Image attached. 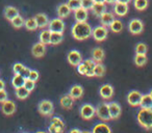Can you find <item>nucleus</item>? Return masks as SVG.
I'll return each mask as SVG.
<instances>
[{"label":"nucleus","instance_id":"nucleus-1","mask_svg":"<svg viewBox=\"0 0 152 133\" xmlns=\"http://www.w3.org/2000/svg\"><path fill=\"white\" fill-rule=\"evenodd\" d=\"M92 26L87 22H76L72 26L71 33L77 41H85L92 36Z\"/></svg>","mask_w":152,"mask_h":133},{"label":"nucleus","instance_id":"nucleus-2","mask_svg":"<svg viewBox=\"0 0 152 133\" xmlns=\"http://www.w3.org/2000/svg\"><path fill=\"white\" fill-rule=\"evenodd\" d=\"M137 122L143 128L152 129V108H142L137 113Z\"/></svg>","mask_w":152,"mask_h":133},{"label":"nucleus","instance_id":"nucleus-3","mask_svg":"<svg viewBox=\"0 0 152 133\" xmlns=\"http://www.w3.org/2000/svg\"><path fill=\"white\" fill-rule=\"evenodd\" d=\"M96 114L97 116L103 122H107L110 120V109H108V104L107 103H100L99 105L96 107Z\"/></svg>","mask_w":152,"mask_h":133},{"label":"nucleus","instance_id":"nucleus-4","mask_svg":"<svg viewBox=\"0 0 152 133\" xmlns=\"http://www.w3.org/2000/svg\"><path fill=\"white\" fill-rule=\"evenodd\" d=\"M79 113H80V116L83 120H91L96 114V108L92 104L86 103L80 107Z\"/></svg>","mask_w":152,"mask_h":133},{"label":"nucleus","instance_id":"nucleus-5","mask_svg":"<svg viewBox=\"0 0 152 133\" xmlns=\"http://www.w3.org/2000/svg\"><path fill=\"white\" fill-rule=\"evenodd\" d=\"M38 109H39V112L43 116H49L53 113V103L49 100H43L39 103V106H38Z\"/></svg>","mask_w":152,"mask_h":133},{"label":"nucleus","instance_id":"nucleus-6","mask_svg":"<svg viewBox=\"0 0 152 133\" xmlns=\"http://www.w3.org/2000/svg\"><path fill=\"white\" fill-rule=\"evenodd\" d=\"M108 30L106 28V26H98L95 29H93L92 31V36H93L94 40L97 41V42H102L107 38Z\"/></svg>","mask_w":152,"mask_h":133},{"label":"nucleus","instance_id":"nucleus-7","mask_svg":"<svg viewBox=\"0 0 152 133\" xmlns=\"http://www.w3.org/2000/svg\"><path fill=\"white\" fill-rule=\"evenodd\" d=\"M48 28L51 32H61L63 33L65 30V23L61 18H56V19L49 21Z\"/></svg>","mask_w":152,"mask_h":133},{"label":"nucleus","instance_id":"nucleus-8","mask_svg":"<svg viewBox=\"0 0 152 133\" xmlns=\"http://www.w3.org/2000/svg\"><path fill=\"white\" fill-rule=\"evenodd\" d=\"M128 29L132 34H141L144 30V24L142 20L132 19L128 24Z\"/></svg>","mask_w":152,"mask_h":133},{"label":"nucleus","instance_id":"nucleus-9","mask_svg":"<svg viewBox=\"0 0 152 133\" xmlns=\"http://www.w3.org/2000/svg\"><path fill=\"white\" fill-rule=\"evenodd\" d=\"M67 59H68V63H69L70 65L76 67V65H79V63L83 61V56H81V54H80V52H79V51L72 50V51H70V52L68 53Z\"/></svg>","mask_w":152,"mask_h":133},{"label":"nucleus","instance_id":"nucleus-10","mask_svg":"<svg viewBox=\"0 0 152 133\" xmlns=\"http://www.w3.org/2000/svg\"><path fill=\"white\" fill-rule=\"evenodd\" d=\"M141 99H142V94L139 91L129 92L128 96H127V102H128L129 105L133 106V107H137V106L140 105Z\"/></svg>","mask_w":152,"mask_h":133},{"label":"nucleus","instance_id":"nucleus-11","mask_svg":"<svg viewBox=\"0 0 152 133\" xmlns=\"http://www.w3.org/2000/svg\"><path fill=\"white\" fill-rule=\"evenodd\" d=\"M1 111L5 116H13L16 112V104L13 101H11V100H7V101L2 102Z\"/></svg>","mask_w":152,"mask_h":133},{"label":"nucleus","instance_id":"nucleus-12","mask_svg":"<svg viewBox=\"0 0 152 133\" xmlns=\"http://www.w3.org/2000/svg\"><path fill=\"white\" fill-rule=\"evenodd\" d=\"M31 53L34 57L37 58H41L45 55L46 53V45L42 44V43H37L32 46L31 48Z\"/></svg>","mask_w":152,"mask_h":133},{"label":"nucleus","instance_id":"nucleus-13","mask_svg":"<svg viewBox=\"0 0 152 133\" xmlns=\"http://www.w3.org/2000/svg\"><path fill=\"white\" fill-rule=\"evenodd\" d=\"M114 12L119 17H124V16H126L127 13H128V4L117 1L114 4Z\"/></svg>","mask_w":152,"mask_h":133},{"label":"nucleus","instance_id":"nucleus-14","mask_svg":"<svg viewBox=\"0 0 152 133\" xmlns=\"http://www.w3.org/2000/svg\"><path fill=\"white\" fill-rule=\"evenodd\" d=\"M107 104H108V109H110V118H113V120L118 118L121 114V106L117 102H110V103Z\"/></svg>","mask_w":152,"mask_h":133},{"label":"nucleus","instance_id":"nucleus-15","mask_svg":"<svg viewBox=\"0 0 152 133\" xmlns=\"http://www.w3.org/2000/svg\"><path fill=\"white\" fill-rule=\"evenodd\" d=\"M34 18L37 22L38 28H42V29H44L46 26H48L49 20H48L47 15H45V14H43V13H39V14H37Z\"/></svg>","mask_w":152,"mask_h":133},{"label":"nucleus","instance_id":"nucleus-16","mask_svg":"<svg viewBox=\"0 0 152 133\" xmlns=\"http://www.w3.org/2000/svg\"><path fill=\"white\" fill-rule=\"evenodd\" d=\"M99 94L101 96V98H103V99H110L114 95V87L110 84H104L100 87Z\"/></svg>","mask_w":152,"mask_h":133},{"label":"nucleus","instance_id":"nucleus-17","mask_svg":"<svg viewBox=\"0 0 152 133\" xmlns=\"http://www.w3.org/2000/svg\"><path fill=\"white\" fill-rule=\"evenodd\" d=\"M88 16H89L88 11L83 7H79L74 11V18H75L76 22H87Z\"/></svg>","mask_w":152,"mask_h":133},{"label":"nucleus","instance_id":"nucleus-18","mask_svg":"<svg viewBox=\"0 0 152 133\" xmlns=\"http://www.w3.org/2000/svg\"><path fill=\"white\" fill-rule=\"evenodd\" d=\"M83 63L86 68V76L93 77L94 70H95V67H96V61H94L93 59H86Z\"/></svg>","mask_w":152,"mask_h":133},{"label":"nucleus","instance_id":"nucleus-19","mask_svg":"<svg viewBox=\"0 0 152 133\" xmlns=\"http://www.w3.org/2000/svg\"><path fill=\"white\" fill-rule=\"evenodd\" d=\"M56 13H57L58 18L64 19V18L69 17L70 14H71V9H70V7L67 5V3H61V4H59L58 7H57Z\"/></svg>","mask_w":152,"mask_h":133},{"label":"nucleus","instance_id":"nucleus-20","mask_svg":"<svg viewBox=\"0 0 152 133\" xmlns=\"http://www.w3.org/2000/svg\"><path fill=\"white\" fill-rule=\"evenodd\" d=\"M69 95L73 98L74 100L75 99H80L83 95V87L81 85L75 84L70 89Z\"/></svg>","mask_w":152,"mask_h":133},{"label":"nucleus","instance_id":"nucleus-21","mask_svg":"<svg viewBox=\"0 0 152 133\" xmlns=\"http://www.w3.org/2000/svg\"><path fill=\"white\" fill-rule=\"evenodd\" d=\"M4 17L7 18L9 21H12L15 17H17L19 15V11L18 9H16L15 7H12V5H9V7H5L4 9Z\"/></svg>","mask_w":152,"mask_h":133},{"label":"nucleus","instance_id":"nucleus-22","mask_svg":"<svg viewBox=\"0 0 152 133\" xmlns=\"http://www.w3.org/2000/svg\"><path fill=\"white\" fill-rule=\"evenodd\" d=\"M115 20L114 14L110 13V12H104L101 16H100V21L103 26H110Z\"/></svg>","mask_w":152,"mask_h":133},{"label":"nucleus","instance_id":"nucleus-23","mask_svg":"<svg viewBox=\"0 0 152 133\" xmlns=\"http://www.w3.org/2000/svg\"><path fill=\"white\" fill-rule=\"evenodd\" d=\"M104 51L102 48H99V47H97V48L93 49V51H92V59H93L94 61H96V63H101L102 60H103L104 58Z\"/></svg>","mask_w":152,"mask_h":133},{"label":"nucleus","instance_id":"nucleus-24","mask_svg":"<svg viewBox=\"0 0 152 133\" xmlns=\"http://www.w3.org/2000/svg\"><path fill=\"white\" fill-rule=\"evenodd\" d=\"M92 133H112L110 126L105 123H98L92 130Z\"/></svg>","mask_w":152,"mask_h":133},{"label":"nucleus","instance_id":"nucleus-25","mask_svg":"<svg viewBox=\"0 0 152 133\" xmlns=\"http://www.w3.org/2000/svg\"><path fill=\"white\" fill-rule=\"evenodd\" d=\"M74 104V99L70 95H65L61 98V105L65 109H70Z\"/></svg>","mask_w":152,"mask_h":133},{"label":"nucleus","instance_id":"nucleus-26","mask_svg":"<svg viewBox=\"0 0 152 133\" xmlns=\"http://www.w3.org/2000/svg\"><path fill=\"white\" fill-rule=\"evenodd\" d=\"M91 9L93 11V13L95 14L96 16L100 17V16H101L104 12H106V5H105V3L95 2L93 7H92Z\"/></svg>","mask_w":152,"mask_h":133},{"label":"nucleus","instance_id":"nucleus-27","mask_svg":"<svg viewBox=\"0 0 152 133\" xmlns=\"http://www.w3.org/2000/svg\"><path fill=\"white\" fill-rule=\"evenodd\" d=\"M24 82H25V78L20 74H15V76L12 79V84H13V86L15 87V89L23 86Z\"/></svg>","mask_w":152,"mask_h":133},{"label":"nucleus","instance_id":"nucleus-28","mask_svg":"<svg viewBox=\"0 0 152 133\" xmlns=\"http://www.w3.org/2000/svg\"><path fill=\"white\" fill-rule=\"evenodd\" d=\"M141 108H152V98L150 95H142V99L140 102Z\"/></svg>","mask_w":152,"mask_h":133},{"label":"nucleus","instance_id":"nucleus-29","mask_svg":"<svg viewBox=\"0 0 152 133\" xmlns=\"http://www.w3.org/2000/svg\"><path fill=\"white\" fill-rule=\"evenodd\" d=\"M50 34L51 31L49 29H43L40 32V42L44 45L50 44Z\"/></svg>","mask_w":152,"mask_h":133},{"label":"nucleus","instance_id":"nucleus-30","mask_svg":"<svg viewBox=\"0 0 152 133\" xmlns=\"http://www.w3.org/2000/svg\"><path fill=\"white\" fill-rule=\"evenodd\" d=\"M64 40V36L61 32H51L50 34V44L58 45Z\"/></svg>","mask_w":152,"mask_h":133},{"label":"nucleus","instance_id":"nucleus-31","mask_svg":"<svg viewBox=\"0 0 152 133\" xmlns=\"http://www.w3.org/2000/svg\"><path fill=\"white\" fill-rule=\"evenodd\" d=\"M29 94H30V92H28L24 86L16 89V96H17V98L20 100H25L26 98L29 96Z\"/></svg>","mask_w":152,"mask_h":133},{"label":"nucleus","instance_id":"nucleus-32","mask_svg":"<svg viewBox=\"0 0 152 133\" xmlns=\"http://www.w3.org/2000/svg\"><path fill=\"white\" fill-rule=\"evenodd\" d=\"M148 4H149L148 0H133V7L137 11H144V9H146Z\"/></svg>","mask_w":152,"mask_h":133},{"label":"nucleus","instance_id":"nucleus-33","mask_svg":"<svg viewBox=\"0 0 152 133\" xmlns=\"http://www.w3.org/2000/svg\"><path fill=\"white\" fill-rule=\"evenodd\" d=\"M134 63L137 67H143L147 63V56L146 54H135Z\"/></svg>","mask_w":152,"mask_h":133},{"label":"nucleus","instance_id":"nucleus-34","mask_svg":"<svg viewBox=\"0 0 152 133\" xmlns=\"http://www.w3.org/2000/svg\"><path fill=\"white\" fill-rule=\"evenodd\" d=\"M24 26L27 30H30V31H34L38 28V25H37V22L34 20V18H29V19L25 20L24 22Z\"/></svg>","mask_w":152,"mask_h":133},{"label":"nucleus","instance_id":"nucleus-35","mask_svg":"<svg viewBox=\"0 0 152 133\" xmlns=\"http://www.w3.org/2000/svg\"><path fill=\"white\" fill-rule=\"evenodd\" d=\"M110 30L114 32H120V31H122V29H123V23L120 20L115 19L114 21H113V23L110 25Z\"/></svg>","mask_w":152,"mask_h":133},{"label":"nucleus","instance_id":"nucleus-36","mask_svg":"<svg viewBox=\"0 0 152 133\" xmlns=\"http://www.w3.org/2000/svg\"><path fill=\"white\" fill-rule=\"evenodd\" d=\"M51 124L54 125V126L56 127V128L58 129L61 132H63L64 129H65V123L63 122V120H61V118H57V116L51 118Z\"/></svg>","mask_w":152,"mask_h":133},{"label":"nucleus","instance_id":"nucleus-37","mask_svg":"<svg viewBox=\"0 0 152 133\" xmlns=\"http://www.w3.org/2000/svg\"><path fill=\"white\" fill-rule=\"evenodd\" d=\"M24 22H25V20L23 19V17L18 15L17 17H15L13 20H12L11 23L15 28H21L22 26H24Z\"/></svg>","mask_w":152,"mask_h":133},{"label":"nucleus","instance_id":"nucleus-38","mask_svg":"<svg viewBox=\"0 0 152 133\" xmlns=\"http://www.w3.org/2000/svg\"><path fill=\"white\" fill-rule=\"evenodd\" d=\"M67 5L70 7L71 11H75V9L81 7V0H68Z\"/></svg>","mask_w":152,"mask_h":133},{"label":"nucleus","instance_id":"nucleus-39","mask_svg":"<svg viewBox=\"0 0 152 133\" xmlns=\"http://www.w3.org/2000/svg\"><path fill=\"white\" fill-rule=\"evenodd\" d=\"M105 73V68L104 65H102L101 63H96L95 70H94V76L96 77H101L103 76V74Z\"/></svg>","mask_w":152,"mask_h":133},{"label":"nucleus","instance_id":"nucleus-40","mask_svg":"<svg viewBox=\"0 0 152 133\" xmlns=\"http://www.w3.org/2000/svg\"><path fill=\"white\" fill-rule=\"evenodd\" d=\"M147 45L144 43H139L135 46V54H146L147 53Z\"/></svg>","mask_w":152,"mask_h":133},{"label":"nucleus","instance_id":"nucleus-41","mask_svg":"<svg viewBox=\"0 0 152 133\" xmlns=\"http://www.w3.org/2000/svg\"><path fill=\"white\" fill-rule=\"evenodd\" d=\"M23 86L25 87L28 92H32L34 89V87H36V81H32V80H30L29 78H27V79H25V82H24Z\"/></svg>","mask_w":152,"mask_h":133},{"label":"nucleus","instance_id":"nucleus-42","mask_svg":"<svg viewBox=\"0 0 152 133\" xmlns=\"http://www.w3.org/2000/svg\"><path fill=\"white\" fill-rule=\"evenodd\" d=\"M95 1L94 0H81V7L85 9H91L92 7L94 5Z\"/></svg>","mask_w":152,"mask_h":133},{"label":"nucleus","instance_id":"nucleus-43","mask_svg":"<svg viewBox=\"0 0 152 133\" xmlns=\"http://www.w3.org/2000/svg\"><path fill=\"white\" fill-rule=\"evenodd\" d=\"M24 67L25 65H22L21 63H16L15 65H13V71L15 74H20V73L22 72V70L24 69Z\"/></svg>","mask_w":152,"mask_h":133},{"label":"nucleus","instance_id":"nucleus-44","mask_svg":"<svg viewBox=\"0 0 152 133\" xmlns=\"http://www.w3.org/2000/svg\"><path fill=\"white\" fill-rule=\"evenodd\" d=\"M39 76H40V74H39L38 71H36V70H30L29 77H28V78H29L30 80H32V81H38Z\"/></svg>","mask_w":152,"mask_h":133},{"label":"nucleus","instance_id":"nucleus-45","mask_svg":"<svg viewBox=\"0 0 152 133\" xmlns=\"http://www.w3.org/2000/svg\"><path fill=\"white\" fill-rule=\"evenodd\" d=\"M77 67V72L79 73L80 75H86V68H85V65H83V63L81 61L79 65H76Z\"/></svg>","mask_w":152,"mask_h":133},{"label":"nucleus","instance_id":"nucleus-46","mask_svg":"<svg viewBox=\"0 0 152 133\" xmlns=\"http://www.w3.org/2000/svg\"><path fill=\"white\" fill-rule=\"evenodd\" d=\"M7 100V93L5 89H0V103Z\"/></svg>","mask_w":152,"mask_h":133},{"label":"nucleus","instance_id":"nucleus-47","mask_svg":"<svg viewBox=\"0 0 152 133\" xmlns=\"http://www.w3.org/2000/svg\"><path fill=\"white\" fill-rule=\"evenodd\" d=\"M29 73H30V69L29 68H26V67H24V69L22 70V72L20 73V75H22V76H23L24 78L27 79L28 77H29Z\"/></svg>","mask_w":152,"mask_h":133},{"label":"nucleus","instance_id":"nucleus-48","mask_svg":"<svg viewBox=\"0 0 152 133\" xmlns=\"http://www.w3.org/2000/svg\"><path fill=\"white\" fill-rule=\"evenodd\" d=\"M48 132L49 133H61V131H59L58 129L54 126V125L51 124V123H50V125H49V127H48Z\"/></svg>","mask_w":152,"mask_h":133},{"label":"nucleus","instance_id":"nucleus-49","mask_svg":"<svg viewBox=\"0 0 152 133\" xmlns=\"http://www.w3.org/2000/svg\"><path fill=\"white\" fill-rule=\"evenodd\" d=\"M0 89H5V82L2 79H0Z\"/></svg>","mask_w":152,"mask_h":133},{"label":"nucleus","instance_id":"nucleus-50","mask_svg":"<svg viewBox=\"0 0 152 133\" xmlns=\"http://www.w3.org/2000/svg\"><path fill=\"white\" fill-rule=\"evenodd\" d=\"M69 133H81V131L79 130V129H76V128H74V129H72V130L70 131Z\"/></svg>","mask_w":152,"mask_h":133},{"label":"nucleus","instance_id":"nucleus-51","mask_svg":"<svg viewBox=\"0 0 152 133\" xmlns=\"http://www.w3.org/2000/svg\"><path fill=\"white\" fill-rule=\"evenodd\" d=\"M105 2L108 4H115L117 2V0H105Z\"/></svg>","mask_w":152,"mask_h":133},{"label":"nucleus","instance_id":"nucleus-52","mask_svg":"<svg viewBox=\"0 0 152 133\" xmlns=\"http://www.w3.org/2000/svg\"><path fill=\"white\" fill-rule=\"evenodd\" d=\"M117 1H119V2H123V3H126V4H128V3L130 2L131 0H117Z\"/></svg>","mask_w":152,"mask_h":133},{"label":"nucleus","instance_id":"nucleus-53","mask_svg":"<svg viewBox=\"0 0 152 133\" xmlns=\"http://www.w3.org/2000/svg\"><path fill=\"white\" fill-rule=\"evenodd\" d=\"M95 2H100V3H105V0H94Z\"/></svg>","mask_w":152,"mask_h":133},{"label":"nucleus","instance_id":"nucleus-54","mask_svg":"<svg viewBox=\"0 0 152 133\" xmlns=\"http://www.w3.org/2000/svg\"><path fill=\"white\" fill-rule=\"evenodd\" d=\"M81 133H92V132H90V131H88V130H85V131H81Z\"/></svg>","mask_w":152,"mask_h":133},{"label":"nucleus","instance_id":"nucleus-55","mask_svg":"<svg viewBox=\"0 0 152 133\" xmlns=\"http://www.w3.org/2000/svg\"><path fill=\"white\" fill-rule=\"evenodd\" d=\"M149 95H150V97H151V98H152V89H150V92H149Z\"/></svg>","mask_w":152,"mask_h":133},{"label":"nucleus","instance_id":"nucleus-56","mask_svg":"<svg viewBox=\"0 0 152 133\" xmlns=\"http://www.w3.org/2000/svg\"><path fill=\"white\" fill-rule=\"evenodd\" d=\"M36 133H47V132H45V131H38V132H36Z\"/></svg>","mask_w":152,"mask_h":133},{"label":"nucleus","instance_id":"nucleus-57","mask_svg":"<svg viewBox=\"0 0 152 133\" xmlns=\"http://www.w3.org/2000/svg\"><path fill=\"white\" fill-rule=\"evenodd\" d=\"M23 133H27V132H23Z\"/></svg>","mask_w":152,"mask_h":133}]
</instances>
